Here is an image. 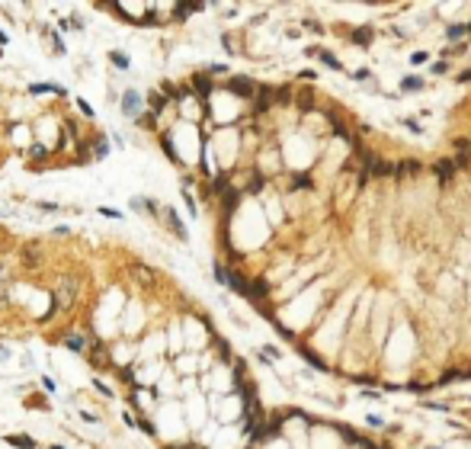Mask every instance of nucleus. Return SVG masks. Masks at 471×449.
<instances>
[{
	"label": "nucleus",
	"instance_id": "9b49d317",
	"mask_svg": "<svg viewBox=\"0 0 471 449\" xmlns=\"http://www.w3.org/2000/svg\"><path fill=\"white\" fill-rule=\"evenodd\" d=\"M64 347H68V350H87V340H84V337H77V334H71L68 340H64Z\"/></svg>",
	"mask_w": 471,
	"mask_h": 449
},
{
	"label": "nucleus",
	"instance_id": "2eb2a0df",
	"mask_svg": "<svg viewBox=\"0 0 471 449\" xmlns=\"http://www.w3.org/2000/svg\"><path fill=\"white\" fill-rule=\"evenodd\" d=\"M112 64H116V68H122V71H125V68H128V58H125V55H119V52H116V55H112Z\"/></svg>",
	"mask_w": 471,
	"mask_h": 449
},
{
	"label": "nucleus",
	"instance_id": "aec40b11",
	"mask_svg": "<svg viewBox=\"0 0 471 449\" xmlns=\"http://www.w3.org/2000/svg\"><path fill=\"white\" fill-rule=\"evenodd\" d=\"M417 87H420L417 77H407V80H404V90H417Z\"/></svg>",
	"mask_w": 471,
	"mask_h": 449
},
{
	"label": "nucleus",
	"instance_id": "9d476101",
	"mask_svg": "<svg viewBox=\"0 0 471 449\" xmlns=\"http://www.w3.org/2000/svg\"><path fill=\"white\" fill-rule=\"evenodd\" d=\"M90 148H93V154H96V157H106V154H109V141H106V138H96Z\"/></svg>",
	"mask_w": 471,
	"mask_h": 449
},
{
	"label": "nucleus",
	"instance_id": "7ed1b4c3",
	"mask_svg": "<svg viewBox=\"0 0 471 449\" xmlns=\"http://www.w3.org/2000/svg\"><path fill=\"white\" fill-rule=\"evenodd\" d=\"M131 279H138L141 286H151V282H154V270H151V266H145V263H131Z\"/></svg>",
	"mask_w": 471,
	"mask_h": 449
},
{
	"label": "nucleus",
	"instance_id": "dca6fc26",
	"mask_svg": "<svg viewBox=\"0 0 471 449\" xmlns=\"http://www.w3.org/2000/svg\"><path fill=\"white\" fill-rule=\"evenodd\" d=\"M321 61H324V64H330V68H340V61H337L333 55H327V52H321Z\"/></svg>",
	"mask_w": 471,
	"mask_h": 449
},
{
	"label": "nucleus",
	"instance_id": "39448f33",
	"mask_svg": "<svg viewBox=\"0 0 471 449\" xmlns=\"http://www.w3.org/2000/svg\"><path fill=\"white\" fill-rule=\"evenodd\" d=\"M193 87H196V93H199V96H209V93H212V80L205 77V74H196V77H193Z\"/></svg>",
	"mask_w": 471,
	"mask_h": 449
},
{
	"label": "nucleus",
	"instance_id": "f257e3e1",
	"mask_svg": "<svg viewBox=\"0 0 471 449\" xmlns=\"http://www.w3.org/2000/svg\"><path fill=\"white\" fill-rule=\"evenodd\" d=\"M77 292H80V282L74 276H64L61 282H58V289H54V308L68 311L71 305L77 302Z\"/></svg>",
	"mask_w": 471,
	"mask_h": 449
},
{
	"label": "nucleus",
	"instance_id": "ddd939ff",
	"mask_svg": "<svg viewBox=\"0 0 471 449\" xmlns=\"http://www.w3.org/2000/svg\"><path fill=\"white\" fill-rule=\"evenodd\" d=\"M436 173L449 177V173H455V164H452V161H439V164H436Z\"/></svg>",
	"mask_w": 471,
	"mask_h": 449
},
{
	"label": "nucleus",
	"instance_id": "6e6552de",
	"mask_svg": "<svg viewBox=\"0 0 471 449\" xmlns=\"http://www.w3.org/2000/svg\"><path fill=\"white\" fill-rule=\"evenodd\" d=\"M7 443L16 449H36V440H29V436H7Z\"/></svg>",
	"mask_w": 471,
	"mask_h": 449
},
{
	"label": "nucleus",
	"instance_id": "20e7f679",
	"mask_svg": "<svg viewBox=\"0 0 471 449\" xmlns=\"http://www.w3.org/2000/svg\"><path fill=\"white\" fill-rule=\"evenodd\" d=\"M228 87H231V93H237V96H254L256 93V84L254 80H244V77H234Z\"/></svg>",
	"mask_w": 471,
	"mask_h": 449
},
{
	"label": "nucleus",
	"instance_id": "6ab92c4d",
	"mask_svg": "<svg viewBox=\"0 0 471 449\" xmlns=\"http://www.w3.org/2000/svg\"><path fill=\"white\" fill-rule=\"evenodd\" d=\"M369 36H372L369 29H359V32H356V36H353V39H356V42H369Z\"/></svg>",
	"mask_w": 471,
	"mask_h": 449
},
{
	"label": "nucleus",
	"instance_id": "0eeeda50",
	"mask_svg": "<svg viewBox=\"0 0 471 449\" xmlns=\"http://www.w3.org/2000/svg\"><path fill=\"white\" fill-rule=\"evenodd\" d=\"M23 263H26V266H32V270H36V266L42 263L39 250H36V247H26V250H23Z\"/></svg>",
	"mask_w": 471,
	"mask_h": 449
},
{
	"label": "nucleus",
	"instance_id": "412c9836",
	"mask_svg": "<svg viewBox=\"0 0 471 449\" xmlns=\"http://www.w3.org/2000/svg\"><path fill=\"white\" fill-rule=\"evenodd\" d=\"M221 189H228V177H218L215 180V193H221Z\"/></svg>",
	"mask_w": 471,
	"mask_h": 449
},
{
	"label": "nucleus",
	"instance_id": "4be33fe9",
	"mask_svg": "<svg viewBox=\"0 0 471 449\" xmlns=\"http://www.w3.org/2000/svg\"><path fill=\"white\" fill-rule=\"evenodd\" d=\"M0 282H7V266L0 263Z\"/></svg>",
	"mask_w": 471,
	"mask_h": 449
},
{
	"label": "nucleus",
	"instance_id": "423d86ee",
	"mask_svg": "<svg viewBox=\"0 0 471 449\" xmlns=\"http://www.w3.org/2000/svg\"><path fill=\"white\" fill-rule=\"evenodd\" d=\"M29 93H58V96H64V87H58V84H32L29 87Z\"/></svg>",
	"mask_w": 471,
	"mask_h": 449
},
{
	"label": "nucleus",
	"instance_id": "1a4fd4ad",
	"mask_svg": "<svg viewBox=\"0 0 471 449\" xmlns=\"http://www.w3.org/2000/svg\"><path fill=\"white\" fill-rule=\"evenodd\" d=\"M147 106H151V112H161L163 106H167V100H163V93H151V100H147Z\"/></svg>",
	"mask_w": 471,
	"mask_h": 449
},
{
	"label": "nucleus",
	"instance_id": "f8f14e48",
	"mask_svg": "<svg viewBox=\"0 0 471 449\" xmlns=\"http://www.w3.org/2000/svg\"><path fill=\"white\" fill-rule=\"evenodd\" d=\"M29 157H32V161H45V157H48V148L32 145V148H29Z\"/></svg>",
	"mask_w": 471,
	"mask_h": 449
},
{
	"label": "nucleus",
	"instance_id": "f3484780",
	"mask_svg": "<svg viewBox=\"0 0 471 449\" xmlns=\"http://www.w3.org/2000/svg\"><path fill=\"white\" fill-rule=\"evenodd\" d=\"M10 302V292H7V282H0V305Z\"/></svg>",
	"mask_w": 471,
	"mask_h": 449
},
{
	"label": "nucleus",
	"instance_id": "5701e85b",
	"mask_svg": "<svg viewBox=\"0 0 471 449\" xmlns=\"http://www.w3.org/2000/svg\"><path fill=\"white\" fill-rule=\"evenodd\" d=\"M468 32H471V26H468Z\"/></svg>",
	"mask_w": 471,
	"mask_h": 449
},
{
	"label": "nucleus",
	"instance_id": "f03ea898",
	"mask_svg": "<svg viewBox=\"0 0 471 449\" xmlns=\"http://www.w3.org/2000/svg\"><path fill=\"white\" fill-rule=\"evenodd\" d=\"M122 112H125V116H141V96L135 90H125L122 93Z\"/></svg>",
	"mask_w": 471,
	"mask_h": 449
},
{
	"label": "nucleus",
	"instance_id": "a211bd4d",
	"mask_svg": "<svg viewBox=\"0 0 471 449\" xmlns=\"http://www.w3.org/2000/svg\"><path fill=\"white\" fill-rule=\"evenodd\" d=\"M462 32H465V26H449V39H458Z\"/></svg>",
	"mask_w": 471,
	"mask_h": 449
},
{
	"label": "nucleus",
	"instance_id": "4468645a",
	"mask_svg": "<svg viewBox=\"0 0 471 449\" xmlns=\"http://www.w3.org/2000/svg\"><path fill=\"white\" fill-rule=\"evenodd\" d=\"M141 129H154V112H145V116H138Z\"/></svg>",
	"mask_w": 471,
	"mask_h": 449
}]
</instances>
